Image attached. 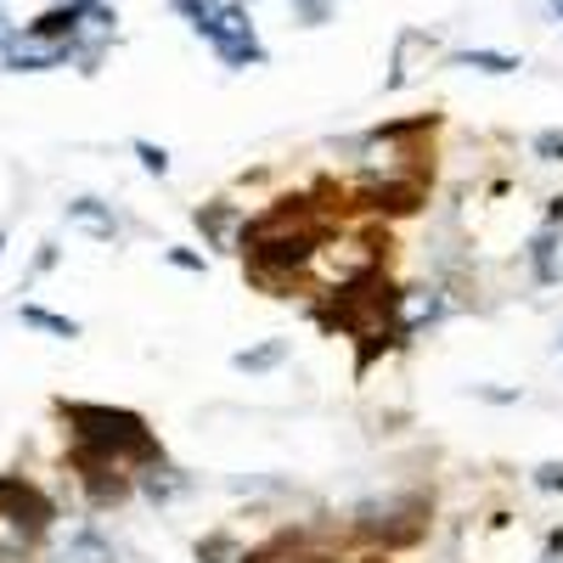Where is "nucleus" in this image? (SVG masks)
Segmentation results:
<instances>
[{
	"instance_id": "nucleus-1",
	"label": "nucleus",
	"mask_w": 563,
	"mask_h": 563,
	"mask_svg": "<svg viewBox=\"0 0 563 563\" xmlns=\"http://www.w3.org/2000/svg\"><path fill=\"white\" fill-rule=\"evenodd\" d=\"M316 249H321V220L310 214V203L305 198H282L260 220L238 225V249L231 254H243L260 282H282V276H294L299 265H310Z\"/></svg>"
},
{
	"instance_id": "nucleus-2",
	"label": "nucleus",
	"mask_w": 563,
	"mask_h": 563,
	"mask_svg": "<svg viewBox=\"0 0 563 563\" xmlns=\"http://www.w3.org/2000/svg\"><path fill=\"white\" fill-rule=\"evenodd\" d=\"M63 417H68V429H74V445L102 451V456L124 462L130 474H135V467H164V445H158V434H153L135 411L74 400V406H63Z\"/></svg>"
},
{
	"instance_id": "nucleus-3",
	"label": "nucleus",
	"mask_w": 563,
	"mask_h": 563,
	"mask_svg": "<svg viewBox=\"0 0 563 563\" xmlns=\"http://www.w3.org/2000/svg\"><path fill=\"white\" fill-rule=\"evenodd\" d=\"M355 530H361L366 541H384V547H411L422 530H429V501H422V496L361 501V507H355Z\"/></svg>"
},
{
	"instance_id": "nucleus-4",
	"label": "nucleus",
	"mask_w": 563,
	"mask_h": 563,
	"mask_svg": "<svg viewBox=\"0 0 563 563\" xmlns=\"http://www.w3.org/2000/svg\"><path fill=\"white\" fill-rule=\"evenodd\" d=\"M192 34L209 40V52H214L225 68H260V63H265V45H260V34H254V18H249L243 0H225V7H220L209 23H198Z\"/></svg>"
},
{
	"instance_id": "nucleus-5",
	"label": "nucleus",
	"mask_w": 563,
	"mask_h": 563,
	"mask_svg": "<svg viewBox=\"0 0 563 563\" xmlns=\"http://www.w3.org/2000/svg\"><path fill=\"white\" fill-rule=\"evenodd\" d=\"M52 519H57V507L45 501L34 485H23V479H12V474H0V525H12L18 536H40V530H52Z\"/></svg>"
},
{
	"instance_id": "nucleus-6",
	"label": "nucleus",
	"mask_w": 563,
	"mask_h": 563,
	"mask_svg": "<svg viewBox=\"0 0 563 563\" xmlns=\"http://www.w3.org/2000/svg\"><path fill=\"white\" fill-rule=\"evenodd\" d=\"M79 57V45L74 40H52V34H34V29H23L18 40H12V52L0 57L12 74H40V68H63V63H74Z\"/></svg>"
},
{
	"instance_id": "nucleus-7",
	"label": "nucleus",
	"mask_w": 563,
	"mask_h": 563,
	"mask_svg": "<svg viewBox=\"0 0 563 563\" xmlns=\"http://www.w3.org/2000/svg\"><path fill=\"white\" fill-rule=\"evenodd\" d=\"M558 249H563V225H541L536 238H530V276H536V288H552V282H563V265H558Z\"/></svg>"
},
{
	"instance_id": "nucleus-8",
	"label": "nucleus",
	"mask_w": 563,
	"mask_h": 563,
	"mask_svg": "<svg viewBox=\"0 0 563 563\" xmlns=\"http://www.w3.org/2000/svg\"><path fill=\"white\" fill-rule=\"evenodd\" d=\"M68 225L90 231L97 243H113V238H119V220H113V209H108L102 198H74V203H68Z\"/></svg>"
},
{
	"instance_id": "nucleus-9",
	"label": "nucleus",
	"mask_w": 563,
	"mask_h": 563,
	"mask_svg": "<svg viewBox=\"0 0 563 563\" xmlns=\"http://www.w3.org/2000/svg\"><path fill=\"white\" fill-rule=\"evenodd\" d=\"M192 220H198V231L214 249H238V243H231V225H238V209H231V203H203V209H192Z\"/></svg>"
},
{
	"instance_id": "nucleus-10",
	"label": "nucleus",
	"mask_w": 563,
	"mask_h": 563,
	"mask_svg": "<svg viewBox=\"0 0 563 563\" xmlns=\"http://www.w3.org/2000/svg\"><path fill=\"white\" fill-rule=\"evenodd\" d=\"M288 339H265V344H254V350H238V355H231V366H238V372H276L282 361H288Z\"/></svg>"
},
{
	"instance_id": "nucleus-11",
	"label": "nucleus",
	"mask_w": 563,
	"mask_h": 563,
	"mask_svg": "<svg viewBox=\"0 0 563 563\" xmlns=\"http://www.w3.org/2000/svg\"><path fill=\"white\" fill-rule=\"evenodd\" d=\"M18 316H23V327H40V333H57V339H79V321H74V316H52V310H40V305H23Z\"/></svg>"
},
{
	"instance_id": "nucleus-12",
	"label": "nucleus",
	"mask_w": 563,
	"mask_h": 563,
	"mask_svg": "<svg viewBox=\"0 0 563 563\" xmlns=\"http://www.w3.org/2000/svg\"><path fill=\"white\" fill-rule=\"evenodd\" d=\"M451 63L456 68H479V74H519V57H507V52H456Z\"/></svg>"
},
{
	"instance_id": "nucleus-13",
	"label": "nucleus",
	"mask_w": 563,
	"mask_h": 563,
	"mask_svg": "<svg viewBox=\"0 0 563 563\" xmlns=\"http://www.w3.org/2000/svg\"><path fill=\"white\" fill-rule=\"evenodd\" d=\"M198 563H243V552H238V541H231L225 530H214V536L198 541Z\"/></svg>"
},
{
	"instance_id": "nucleus-14",
	"label": "nucleus",
	"mask_w": 563,
	"mask_h": 563,
	"mask_svg": "<svg viewBox=\"0 0 563 563\" xmlns=\"http://www.w3.org/2000/svg\"><path fill=\"white\" fill-rule=\"evenodd\" d=\"M74 558H85V563H119V552L97 536V530H85V536H74Z\"/></svg>"
},
{
	"instance_id": "nucleus-15",
	"label": "nucleus",
	"mask_w": 563,
	"mask_h": 563,
	"mask_svg": "<svg viewBox=\"0 0 563 563\" xmlns=\"http://www.w3.org/2000/svg\"><path fill=\"white\" fill-rule=\"evenodd\" d=\"M141 490H147L153 501H164V496H175V490H186V479L175 474V467H164V474H158V467H153V479H141Z\"/></svg>"
},
{
	"instance_id": "nucleus-16",
	"label": "nucleus",
	"mask_w": 563,
	"mask_h": 563,
	"mask_svg": "<svg viewBox=\"0 0 563 563\" xmlns=\"http://www.w3.org/2000/svg\"><path fill=\"white\" fill-rule=\"evenodd\" d=\"M169 7H175V12L186 18V23L198 29V23H209V18H214V12L225 7V0H169Z\"/></svg>"
},
{
	"instance_id": "nucleus-17",
	"label": "nucleus",
	"mask_w": 563,
	"mask_h": 563,
	"mask_svg": "<svg viewBox=\"0 0 563 563\" xmlns=\"http://www.w3.org/2000/svg\"><path fill=\"white\" fill-rule=\"evenodd\" d=\"M530 153H536L541 164H563V130H541V135L530 141Z\"/></svg>"
},
{
	"instance_id": "nucleus-18",
	"label": "nucleus",
	"mask_w": 563,
	"mask_h": 563,
	"mask_svg": "<svg viewBox=\"0 0 563 563\" xmlns=\"http://www.w3.org/2000/svg\"><path fill=\"white\" fill-rule=\"evenodd\" d=\"M135 158H141V169H147V175H169V153L153 147V141H135Z\"/></svg>"
},
{
	"instance_id": "nucleus-19",
	"label": "nucleus",
	"mask_w": 563,
	"mask_h": 563,
	"mask_svg": "<svg viewBox=\"0 0 563 563\" xmlns=\"http://www.w3.org/2000/svg\"><path fill=\"white\" fill-rule=\"evenodd\" d=\"M164 260H169L175 271H192V276H203V271H209V260H203V254H192V249H169Z\"/></svg>"
},
{
	"instance_id": "nucleus-20",
	"label": "nucleus",
	"mask_w": 563,
	"mask_h": 563,
	"mask_svg": "<svg viewBox=\"0 0 563 563\" xmlns=\"http://www.w3.org/2000/svg\"><path fill=\"white\" fill-rule=\"evenodd\" d=\"M327 12H333V0H299V23H305V29L327 23Z\"/></svg>"
},
{
	"instance_id": "nucleus-21",
	"label": "nucleus",
	"mask_w": 563,
	"mask_h": 563,
	"mask_svg": "<svg viewBox=\"0 0 563 563\" xmlns=\"http://www.w3.org/2000/svg\"><path fill=\"white\" fill-rule=\"evenodd\" d=\"M536 485L541 490H563V462H541L536 467Z\"/></svg>"
},
{
	"instance_id": "nucleus-22",
	"label": "nucleus",
	"mask_w": 563,
	"mask_h": 563,
	"mask_svg": "<svg viewBox=\"0 0 563 563\" xmlns=\"http://www.w3.org/2000/svg\"><path fill=\"white\" fill-rule=\"evenodd\" d=\"M12 40H18V23H12L7 12H0V57H7V52H12Z\"/></svg>"
},
{
	"instance_id": "nucleus-23",
	"label": "nucleus",
	"mask_w": 563,
	"mask_h": 563,
	"mask_svg": "<svg viewBox=\"0 0 563 563\" xmlns=\"http://www.w3.org/2000/svg\"><path fill=\"white\" fill-rule=\"evenodd\" d=\"M541 563H563V536H552V541H547V558H541Z\"/></svg>"
},
{
	"instance_id": "nucleus-24",
	"label": "nucleus",
	"mask_w": 563,
	"mask_h": 563,
	"mask_svg": "<svg viewBox=\"0 0 563 563\" xmlns=\"http://www.w3.org/2000/svg\"><path fill=\"white\" fill-rule=\"evenodd\" d=\"M547 7H552V18H558V23H563V0H547Z\"/></svg>"
},
{
	"instance_id": "nucleus-25",
	"label": "nucleus",
	"mask_w": 563,
	"mask_h": 563,
	"mask_svg": "<svg viewBox=\"0 0 563 563\" xmlns=\"http://www.w3.org/2000/svg\"><path fill=\"white\" fill-rule=\"evenodd\" d=\"M0 249H7V231H0Z\"/></svg>"
},
{
	"instance_id": "nucleus-26",
	"label": "nucleus",
	"mask_w": 563,
	"mask_h": 563,
	"mask_svg": "<svg viewBox=\"0 0 563 563\" xmlns=\"http://www.w3.org/2000/svg\"><path fill=\"white\" fill-rule=\"evenodd\" d=\"M558 350H563V333H558Z\"/></svg>"
},
{
	"instance_id": "nucleus-27",
	"label": "nucleus",
	"mask_w": 563,
	"mask_h": 563,
	"mask_svg": "<svg viewBox=\"0 0 563 563\" xmlns=\"http://www.w3.org/2000/svg\"><path fill=\"white\" fill-rule=\"evenodd\" d=\"M79 7H85V0H79Z\"/></svg>"
}]
</instances>
